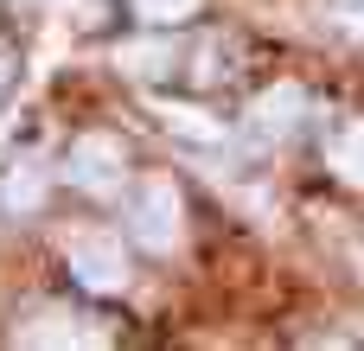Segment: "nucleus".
<instances>
[{
  "label": "nucleus",
  "instance_id": "f257e3e1",
  "mask_svg": "<svg viewBox=\"0 0 364 351\" xmlns=\"http://www.w3.org/2000/svg\"><path fill=\"white\" fill-rule=\"evenodd\" d=\"M179 230H186V205H179V185L173 179H141L128 192V243L147 249V256H173L179 249Z\"/></svg>",
  "mask_w": 364,
  "mask_h": 351
},
{
  "label": "nucleus",
  "instance_id": "f03ea898",
  "mask_svg": "<svg viewBox=\"0 0 364 351\" xmlns=\"http://www.w3.org/2000/svg\"><path fill=\"white\" fill-rule=\"evenodd\" d=\"M64 179H70L83 198H115L122 179H128V153H122V141L102 134V128L77 134V141L64 147Z\"/></svg>",
  "mask_w": 364,
  "mask_h": 351
},
{
  "label": "nucleus",
  "instance_id": "7ed1b4c3",
  "mask_svg": "<svg viewBox=\"0 0 364 351\" xmlns=\"http://www.w3.org/2000/svg\"><path fill=\"white\" fill-rule=\"evenodd\" d=\"M64 262H70L77 288H90V294H122L128 288V249H122V237H109L96 224L64 237Z\"/></svg>",
  "mask_w": 364,
  "mask_h": 351
},
{
  "label": "nucleus",
  "instance_id": "20e7f679",
  "mask_svg": "<svg viewBox=\"0 0 364 351\" xmlns=\"http://www.w3.org/2000/svg\"><path fill=\"white\" fill-rule=\"evenodd\" d=\"M45 192H51V160L38 147H19L6 160V173H0V211L6 217H32L45 205Z\"/></svg>",
  "mask_w": 364,
  "mask_h": 351
},
{
  "label": "nucleus",
  "instance_id": "39448f33",
  "mask_svg": "<svg viewBox=\"0 0 364 351\" xmlns=\"http://www.w3.org/2000/svg\"><path fill=\"white\" fill-rule=\"evenodd\" d=\"M301 115H307V90H294V83H275V90H262V96L250 102V128H256L262 141L294 134V128H301Z\"/></svg>",
  "mask_w": 364,
  "mask_h": 351
},
{
  "label": "nucleus",
  "instance_id": "423d86ee",
  "mask_svg": "<svg viewBox=\"0 0 364 351\" xmlns=\"http://www.w3.org/2000/svg\"><path fill=\"white\" fill-rule=\"evenodd\" d=\"M13 339H26V345H102V333H96V326H77L70 307H38V313H26V326H19Z\"/></svg>",
  "mask_w": 364,
  "mask_h": 351
},
{
  "label": "nucleus",
  "instance_id": "0eeeda50",
  "mask_svg": "<svg viewBox=\"0 0 364 351\" xmlns=\"http://www.w3.org/2000/svg\"><path fill=\"white\" fill-rule=\"evenodd\" d=\"M326 160L346 185H364V122H339L333 141H326Z\"/></svg>",
  "mask_w": 364,
  "mask_h": 351
},
{
  "label": "nucleus",
  "instance_id": "6e6552de",
  "mask_svg": "<svg viewBox=\"0 0 364 351\" xmlns=\"http://www.w3.org/2000/svg\"><path fill=\"white\" fill-rule=\"evenodd\" d=\"M154 115L173 128V134H186V141H198V147H224V128L205 115V109H186V102H154Z\"/></svg>",
  "mask_w": 364,
  "mask_h": 351
},
{
  "label": "nucleus",
  "instance_id": "1a4fd4ad",
  "mask_svg": "<svg viewBox=\"0 0 364 351\" xmlns=\"http://www.w3.org/2000/svg\"><path fill=\"white\" fill-rule=\"evenodd\" d=\"M115 64H122L128 77H141V83H147V77H160V70H179V64H186V51H179V45H122V51H115Z\"/></svg>",
  "mask_w": 364,
  "mask_h": 351
},
{
  "label": "nucleus",
  "instance_id": "9d476101",
  "mask_svg": "<svg viewBox=\"0 0 364 351\" xmlns=\"http://www.w3.org/2000/svg\"><path fill=\"white\" fill-rule=\"evenodd\" d=\"M134 6V19H147V26H179V19H192L205 0H128Z\"/></svg>",
  "mask_w": 364,
  "mask_h": 351
},
{
  "label": "nucleus",
  "instance_id": "9b49d317",
  "mask_svg": "<svg viewBox=\"0 0 364 351\" xmlns=\"http://www.w3.org/2000/svg\"><path fill=\"white\" fill-rule=\"evenodd\" d=\"M326 19H333L339 32L364 38V0H326Z\"/></svg>",
  "mask_w": 364,
  "mask_h": 351
},
{
  "label": "nucleus",
  "instance_id": "f8f14e48",
  "mask_svg": "<svg viewBox=\"0 0 364 351\" xmlns=\"http://www.w3.org/2000/svg\"><path fill=\"white\" fill-rule=\"evenodd\" d=\"M13 77H19V51H13V45L0 38V96L13 90Z\"/></svg>",
  "mask_w": 364,
  "mask_h": 351
}]
</instances>
